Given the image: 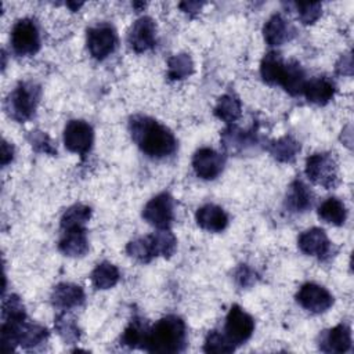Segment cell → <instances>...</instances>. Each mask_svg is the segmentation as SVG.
I'll return each instance as SVG.
<instances>
[{
  "label": "cell",
  "instance_id": "cell-18",
  "mask_svg": "<svg viewBox=\"0 0 354 354\" xmlns=\"http://www.w3.org/2000/svg\"><path fill=\"white\" fill-rule=\"evenodd\" d=\"M84 301V292L79 285L59 283L53 289L51 303L59 310H71L79 307Z\"/></svg>",
  "mask_w": 354,
  "mask_h": 354
},
{
  "label": "cell",
  "instance_id": "cell-10",
  "mask_svg": "<svg viewBox=\"0 0 354 354\" xmlns=\"http://www.w3.org/2000/svg\"><path fill=\"white\" fill-rule=\"evenodd\" d=\"M296 300L303 308L315 314L326 311L333 304V296L324 286L313 282L304 283L299 289Z\"/></svg>",
  "mask_w": 354,
  "mask_h": 354
},
{
  "label": "cell",
  "instance_id": "cell-33",
  "mask_svg": "<svg viewBox=\"0 0 354 354\" xmlns=\"http://www.w3.org/2000/svg\"><path fill=\"white\" fill-rule=\"evenodd\" d=\"M236 347L230 342V339L220 333L218 330H210L205 339L203 350L206 353H214V354H228L232 353Z\"/></svg>",
  "mask_w": 354,
  "mask_h": 354
},
{
  "label": "cell",
  "instance_id": "cell-24",
  "mask_svg": "<svg viewBox=\"0 0 354 354\" xmlns=\"http://www.w3.org/2000/svg\"><path fill=\"white\" fill-rule=\"evenodd\" d=\"M306 82H307L306 73H304L303 68L300 66V64H297L295 61L286 62L285 75L281 82V86L285 88V91L289 93L290 95H300V94H303Z\"/></svg>",
  "mask_w": 354,
  "mask_h": 354
},
{
  "label": "cell",
  "instance_id": "cell-11",
  "mask_svg": "<svg viewBox=\"0 0 354 354\" xmlns=\"http://www.w3.org/2000/svg\"><path fill=\"white\" fill-rule=\"evenodd\" d=\"M127 41L136 53L151 50L156 44V25L152 18L141 17L130 28Z\"/></svg>",
  "mask_w": 354,
  "mask_h": 354
},
{
  "label": "cell",
  "instance_id": "cell-25",
  "mask_svg": "<svg viewBox=\"0 0 354 354\" xmlns=\"http://www.w3.org/2000/svg\"><path fill=\"white\" fill-rule=\"evenodd\" d=\"M126 252L130 257L140 263H149L152 259L158 257L152 234L130 241L126 246Z\"/></svg>",
  "mask_w": 354,
  "mask_h": 354
},
{
  "label": "cell",
  "instance_id": "cell-12",
  "mask_svg": "<svg viewBox=\"0 0 354 354\" xmlns=\"http://www.w3.org/2000/svg\"><path fill=\"white\" fill-rule=\"evenodd\" d=\"M192 167L198 177L213 180L223 171L224 158L213 148H199L192 156Z\"/></svg>",
  "mask_w": 354,
  "mask_h": 354
},
{
  "label": "cell",
  "instance_id": "cell-29",
  "mask_svg": "<svg viewBox=\"0 0 354 354\" xmlns=\"http://www.w3.org/2000/svg\"><path fill=\"white\" fill-rule=\"evenodd\" d=\"M120 274L116 266L104 261L100 263L91 272V282L95 289H109L119 282Z\"/></svg>",
  "mask_w": 354,
  "mask_h": 354
},
{
  "label": "cell",
  "instance_id": "cell-9",
  "mask_svg": "<svg viewBox=\"0 0 354 354\" xmlns=\"http://www.w3.org/2000/svg\"><path fill=\"white\" fill-rule=\"evenodd\" d=\"M94 131L93 127L79 119L69 120L64 129V144L65 147L75 153L86 155L93 145Z\"/></svg>",
  "mask_w": 354,
  "mask_h": 354
},
{
  "label": "cell",
  "instance_id": "cell-31",
  "mask_svg": "<svg viewBox=\"0 0 354 354\" xmlns=\"http://www.w3.org/2000/svg\"><path fill=\"white\" fill-rule=\"evenodd\" d=\"M194 73V61L189 54L180 53L167 59V77L171 80H183Z\"/></svg>",
  "mask_w": 354,
  "mask_h": 354
},
{
  "label": "cell",
  "instance_id": "cell-23",
  "mask_svg": "<svg viewBox=\"0 0 354 354\" xmlns=\"http://www.w3.org/2000/svg\"><path fill=\"white\" fill-rule=\"evenodd\" d=\"M148 332H149V326L145 322V319L136 315L124 329L120 337V343L130 348H137V347L144 348V344L148 337Z\"/></svg>",
  "mask_w": 354,
  "mask_h": 354
},
{
  "label": "cell",
  "instance_id": "cell-39",
  "mask_svg": "<svg viewBox=\"0 0 354 354\" xmlns=\"http://www.w3.org/2000/svg\"><path fill=\"white\" fill-rule=\"evenodd\" d=\"M14 158V148L7 141H3L1 144V165L7 166Z\"/></svg>",
  "mask_w": 354,
  "mask_h": 354
},
{
  "label": "cell",
  "instance_id": "cell-6",
  "mask_svg": "<svg viewBox=\"0 0 354 354\" xmlns=\"http://www.w3.org/2000/svg\"><path fill=\"white\" fill-rule=\"evenodd\" d=\"M254 330L253 318L238 304H234L227 317L224 325V335L230 339V342L238 347L250 339Z\"/></svg>",
  "mask_w": 354,
  "mask_h": 354
},
{
  "label": "cell",
  "instance_id": "cell-36",
  "mask_svg": "<svg viewBox=\"0 0 354 354\" xmlns=\"http://www.w3.org/2000/svg\"><path fill=\"white\" fill-rule=\"evenodd\" d=\"M28 140L35 151L48 153V155H57V149H55L51 138L44 131L33 130L29 133Z\"/></svg>",
  "mask_w": 354,
  "mask_h": 354
},
{
  "label": "cell",
  "instance_id": "cell-1",
  "mask_svg": "<svg viewBox=\"0 0 354 354\" xmlns=\"http://www.w3.org/2000/svg\"><path fill=\"white\" fill-rule=\"evenodd\" d=\"M129 130L137 147L151 158L162 159L170 156L177 148L173 133L149 116L134 115L129 120Z\"/></svg>",
  "mask_w": 354,
  "mask_h": 354
},
{
  "label": "cell",
  "instance_id": "cell-26",
  "mask_svg": "<svg viewBox=\"0 0 354 354\" xmlns=\"http://www.w3.org/2000/svg\"><path fill=\"white\" fill-rule=\"evenodd\" d=\"M213 112L220 120L225 123H232L242 113L241 100L234 94H224L218 98Z\"/></svg>",
  "mask_w": 354,
  "mask_h": 354
},
{
  "label": "cell",
  "instance_id": "cell-38",
  "mask_svg": "<svg viewBox=\"0 0 354 354\" xmlns=\"http://www.w3.org/2000/svg\"><path fill=\"white\" fill-rule=\"evenodd\" d=\"M336 72L340 75H351L353 72V59L350 54H344L336 64Z\"/></svg>",
  "mask_w": 354,
  "mask_h": 354
},
{
  "label": "cell",
  "instance_id": "cell-4",
  "mask_svg": "<svg viewBox=\"0 0 354 354\" xmlns=\"http://www.w3.org/2000/svg\"><path fill=\"white\" fill-rule=\"evenodd\" d=\"M306 174L317 185L326 189L337 184V163L328 152H317L306 160Z\"/></svg>",
  "mask_w": 354,
  "mask_h": 354
},
{
  "label": "cell",
  "instance_id": "cell-16",
  "mask_svg": "<svg viewBox=\"0 0 354 354\" xmlns=\"http://www.w3.org/2000/svg\"><path fill=\"white\" fill-rule=\"evenodd\" d=\"M195 220L198 225L210 232H220L228 225L227 213L217 205L207 203L196 210Z\"/></svg>",
  "mask_w": 354,
  "mask_h": 354
},
{
  "label": "cell",
  "instance_id": "cell-21",
  "mask_svg": "<svg viewBox=\"0 0 354 354\" xmlns=\"http://www.w3.org/2000/svg\"><path fill=\"white\" fill-rule=\"evenodd\" d=\"M286 69V62L281 57V54L275 51L267 53L260 64V75L264 82L270 84H279L283 79Z\"/></svg>",
  "mask_w": 354,
  "mask_h": 354
},
{
  "label": "cell",
  "instance_id": "cell-14",
  "mask_svg": "<svg viewBox=\"0 0 354 354\" xmlns=\"http://www.w3.org/2000/svg\"><path fill=\"white\" fill-rule=\"evenodd\" d=\"M295 33V26L279 12L271 15L263 28V36L268 46H282L292 40Z\"/></svg>",
  "mask_w": 354,
  "mask_h": 354
},
{
  "label": "cell",
  "instance_id": "cell-17",
  "mask_svg": "<svg viewBox=\"0 0 354 354\" xmlns=\"http://www.w3.org/2000/svg\"><path fill=\"white\" fill-rule=\"evenodd\" d=\"M58 249L61 253L69 257H82L88 252V239L86 228L65 230L59 242Z\"/></svg>",
  "mask_w": 354,
  "mask_h": 354
},
{
  "label": "cell",
  "instance_id": "cell-20",
  "mask_svg": "<svg viewBox=\"0 0 354 354\" xmlns=\"http://www.w3.org/2000/svg\"><path fill=\"white\" fill-rule=\"evenodd\" d=\"M313 205V192L311 189L299 178H296L286 194L285 206L295 213L306 212Z\"/></svg>",
  "mask_w": 354,
  "mask_h": 354
},
{
  "label": "cell",
  "instance_id": "cell-32",
  "mask_svg": "<svg viewBox=\"0 0 354 354\" xmlns=\"http://www.w3.org/2000/svg\"><path fill=\"white\" fill-rule=\"evenodd\" d=\"M54 328L65 343H76L80 337V329L76 324V319L66 313L57 315L54 321Z\"/></svg>",
  "mask_w": 354,
  "mask_h": 354
},
{
  "label": "cell",
  "instance_id": "cell-22",
  "mask_svg": "<svg viewBox=\"0 0 354 354\" xmlns=\"http://www.w3.org/2000/svg\"><path fill=\"white\" fill-rule=\"evenodd\" d=\"M223 147L230 152H242L246 147L256 142L253 131H245L236 126H230L221 133Z\"/></svg>",
  "mask_w": 354,
  "mask_h": 354
},
{
  "label": "cell",
  "instance_id": "cell-37",
  "mask_svg": "<svg viewBox=\"0 0 354 354\" xmlns=\"http://www.w3.org/2000/svg\"><path fill=\"white\" fill-rule=\"evenodd\" d=\"M236 281L241 286H250L254 282V274L248 267L242 266L236 271Z\"/></svg>",
  "mask_w": 354,
  "mask_h": 354
},
{
  "label": "cell",
  "instance_id": "cell-28",
  "mask_svg": "<svg viewBox=\"0 0 354 354\" xmlns=\"http://www.w3.org/2000/svg\"><path fill=\"white\" fill-rule=\"evenodd\" d=\"M318 216L325 223H329L333 225H342L347 218V210L344 203L337 198H328L319 205Z\"/></svg>",
  "mask_w": 354,
  "mask_h": 354
},
{
  "label": "cell",
  "instance_id": "cell-34",
  "mask_svg": "<svg viewBox=\"0 0 354 354\" xmlns=\"http://www.w3.org/2000/svg\"><path fill=\"white\" fill-rule=\"evenodd\" d=\"M152 238H153V242H155L158 256L170 257V256L174 254L176 248H177V239L167 228L153 232Z\"/></svg>",
  "mask_w": 354,
  "mask_h": 354
},
{
  "label": "cell",
  "instance_id": "cell-15",
  "mask_svg": "<svg viewBox=\"0 0 354 354\" xmlns=\"http://www.w3.org/2000/svg\"><path fill=\"white\" fill-rule=\"evenodd\" d=\"M351 347V330L346 324H339L324 330L319 339V350L324 353H346Z\"/></svg>",
  "mask_w": 354,
  "mask_h": 354
},
{
  "label": "cell",
  "instance_id": "cell-3",
  "mask_svg": "<svg viewBox=\"0 0 354 354\" xmlns=\"http://www.w3.org/2000/svg\"><path fill=\"white\" fill-rule=\"evenodd\" d=\"M40 95L41 88L39 84L35 82H19L6 98V112L14 120L25 122L33 116Z\"/></svg>",
  "mask_w": 354,
  "mask_h": 354
},
{
  "label": "cell",
  "instance_id": "cell-2",
  "mask_svg": "<svg viewBox=\"0 0 354 354\" xmlns=\"http://www.w3.org/2000/svg\"><path fill=\"white\" fill-rule=\"evenodd\" d=\"M187 346L185 322L177 315H166L160 318L152 328H149L145 351L173 354L180 353Z\"/></svg>",
  "mask_w": 354,
  "mask_h": 354
},
{
  "label": "cell",
  "instance_id": "cell-35",
  "mask_svg": "<svg viewBox=\"0 0 354 354\" xmlns=\"http://www.w3.org/2000/svg\"><path fill=\"white\" fill-rule=\"evenodd\" d=\"M293 7H295V10L297 12V18L304 25L314 24L321 17V12H322V6L318 1H313V3H295Z\"/></svg>",
  "mask_w": 354,
  "mask_h": 354
},
{
  "label": "cell",
  "instance_id": "cell-7",
  "mask_svg": "<svg viewBox=\"0 0 354 354\" xmlns=\"http://www.w3.org/2000/svg\"><path fill=\"white\" fill-rule=\"evenodd\" d=\"M142 218L156 227L158 230H166L174 218V201L167 192L153 196L142 209Z\"/></svg>",
  "mask_w": 354,
  "mask_h": 354
},
{
  "label": "cell",
  "instance_id": "cell-8",
  "mask_svg": "<svg viewBox=\"0 0 354 354\" xmlns=\"http://www.w3.org/2000/svg\"><path fill=\"white\" fill-rule=\"evenodd\" d=\"M86 43L90 54L95 59H105L116 47L118 36L115 29L108 24H100L87 29Z\"/></svg>",
  "mask_w": 354,
  "mask_h": 354
},
{
  "label": "cell",
  "instance_id": "cell-30",
  "mask_svg": "<svg viewBox=\"0 0 354 354\" xmlns=\"http://www.w3.org/2000/svg\"><path fill=\"white\" fill-rule=\"evenodd\" d=\"M91 217V209L86 205L76 203L68 207L61 217V230H73V228H84V224Z\"/></svg>",
  "mask_w": 354,
  "mask_h": 354
},
{
  "label": "cell",
  "instance_id": "cell-40",
  "mask_svg": "<svg viewBox=\"0 0 354 354\" xmlns=\"http://www.w3.org/2000/svg\"><path fill=\"white\" fill-rule=\"evenodd\" d=\"M202 6H203V3H199V1H184V3H180V8L184 12H188V14L198 12Z\"/></svg>",
  "mask_w": 354,
  "mask_h": 354
},
{
  "label": "cell",
  "instance_id": "cell-27",
  "mask_svg": "<svg viewBox=\"0 0 354 354\" xmlns=\"http://www.w3.org/2000/svg\"><path fill=\"white\" fill-rule=\"evenodd\" d=\"M268 151L278 162H292L300 152V144L292 136H283L272 141Z\"/></svg>",
  "mask_w": 354,
  "mask_h": 354
},
{
  "label": "cell",
  "instance_id": "cell-5",
  "mask_svg": "<svg viewBox=\"0 0 354 354\" xmlns=\"http://www.w3.org/2000/svg\"><path fill=\"white\" fill-rule=\"evenodd\" d=\"M11 46L15 54L33 55L40 48V33L33 19H19L11 30Z\"/></svg>",
  "mask_w": 354,
  "mask_h": 354
},
{
  "label": "cell",
  "instance_id": "cell-13",
  "mask_svg": "<svg viewBox=\"0 0 354 354\" xmlns=\"http://www.w3.org/2000/svg\"><path fill=\"white\" fill-rule=\"evenodd\" d=\"M299 249L308 256H315L318 259H325L330 254L332 243L322 228L314 227L300 234L297 239Z\"/></svg>",
  "mask_w": 354,
  "mask_h": 354
},
{
  "label": "cell",
  "instance_id": "cell-19",
  "mask_svg": "<svg viewBox=\"0 0 354 354\" xmlns=\"http://www.w3.org/2000/svg\"><path fill=\"white\" fill-rule=\"evenodd\" d=\"M335 90L333 82L328 77H314L306 82L303 94L306 95L307 101L315 105H325L333 98Z\"/></svg>",
  "mask_w": 354,
  "mask_h": 354
}]
</instances>
